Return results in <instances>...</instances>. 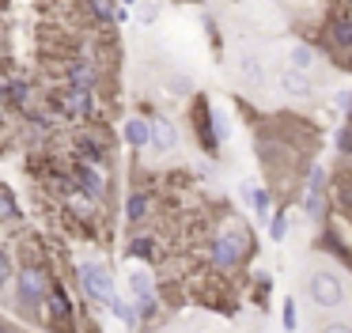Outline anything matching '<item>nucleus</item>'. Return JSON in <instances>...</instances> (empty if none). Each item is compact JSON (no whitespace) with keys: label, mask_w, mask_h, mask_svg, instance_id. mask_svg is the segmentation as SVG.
Here are the masks:
<instances>
[{"label":"nucleus","mask_w":352,"mask_h":333,"mask_svg":"<svg viewBox=\"0 0 352 333\" xmlns=\"http://www.w3.org/2000/svg\"><path fill=\"white\" fill-rule=\"evenodd\" d=\"M54 269H50L42 257H31L16 269V280H12V307L23 318H34L42 322V310H46V299L54 292Z\"/></svg>","instance_id":"nucleus-1"},{"label":"nucleus","mask_w":352,"mask_h":333,"mask_svg":"<svg viewBox=\"0 0 352 333\" xmlns=\"http://www.w3.org/2000/svg\"><path fill=\"white\" fill-rule=\"evenodd\" d=\"M258 254V239H254V231H246L243 224H231L223 227V231H216L212 239H208V269L216 272V277H228V272L243 269L250 257Z\"/></svg>","instance_id":"nucleus-2"},{"label":"nucleus","mask_w":352,"mask_h":333,"mask_svg":"<svg viewBox=\"0 0 352 333\" xmlns=\"http://www.w3.org/2000/svg\"><path fill=\"white\" fill-rule=\"evenodd\" d=\"M76 284H80V292H84V299L95 303V307H102V310H107L110 299L118 295L114 272H110V265L99 261V257H84V261L76 265Z\"/></svg>","instance_id":"nucleus-3"},{"label":"nucleus","mask_w":352,"mask_h":333,"mask_svg":"<svg viewBox=\"0 0 352 333\" xmlns=\"http://www.w3.org/2000/svg\"><path fill=\"white\" fill-rule=\"evenodd\" d=\"M303 292L311 295V303L322 307V310H341L344 303H349V288H344V280L337 277L333 269H326V265H318V269L307 272Z\"/></svg>","instance_id":"nucleus-4"},{"label":"nucleus","mask_w":352,"mask_h":333,"mask_svg":"<svg viewBox=\"0 0 352 333\" xmlns=\"http://www.w3.org/2000/svg\"><path fill=\"white\" fill-rule=\"evenodd\" d=\"M42 322L54 333H76V299L65 288V280H54V292L46 299V310H42Z\"/></svg>","instance_id":"nucleus-5"},{"label":"nucleus","mask_w":352,"mask_h":333,"mask_svg":"<svg viewBox=\"0 0 352 333\" xmlns=\"http://www.w3.org/2000/svg\"><path fill=\"white\" fill-rule=\"evenodd\" d=\"M190 121H193V136H197L201 151L205 155H220V133H216V106L208 103L205 95H193V106H190Z\"/></svg>","instance_id":"nucleus-6"},{"label":"nucleus","mask_w":352,"mask_h":333,"mask_svg":"<svg viewBox=\"0 0 352 333\" xmlns=\"http://www.w3.org/2000/svg\"><path fill=\"white\" fill-rule=\"evenodd\" d=\"M46 103L54 106L65 121H95V91H87V87H69V83H65V91L50 95Z\"/></svg>","instance_id":"nucleus-7"},{"label":"nucleus","mask_w":352,"mask_h":333,"mask_svg":"<svg viewBox=\"0 0 352 333\" xmlns=\"http://www.w3.org/2000/svg\"><path fill=\"white\" fill-rule=\"evenodd\" d=\"M303 212L314 224H326V216H329V182H326V171H322V166H311V171H307Z\"/></svg>","instance_id":"nucleus-8"},{"label":"nucleus","mask_w":352,"mask_h":333,"mask_svg":"<svg viewBox=\"0 0 352 333\" xmlns=\"http://www.w3.org/2000/svg\"><path fill=\"white\" fill-rule=\"evenodd\" d=\"M72 174H76L80 193H87L95 204H107L110 201V174H107V166H95V163H84V159H72Z\"/></svg>","instance_id":"nucleus-9"},{"label":"nucleus","mask_w":352,"mask_h":333,"mask_svg":"<svg viewBox=\"0 0 352 333\" xmlns=\"http://www.w3.org/2000/svg\"><path fill=\"white\" fill-rule=\"evenodd\" d=\"M72 159H84V163H95V166H110V144L99 129H80L72 136Z\"/></svg>","instance_id":"nucleus-10"},{"label":"nucleus","mask_w":352,"mask_h":333,"mask_svg":"<svg viewBox=\"0 0 352 333\" xmlns=\"http://www.w3.org/2000/svg\"><path fill=\"white\" fill-rule=\"evenodd\" d=\"M152 208H155V193H152V189L133 186L129 193H125L122 212H125V224H129V227H144L148 216H152Z\"/></svg>","instance_id":"nucleus-11"},{"label":"nucleus","mask_w":352,"mask_h":333,"mask_svg":"<svg viewBox=\"0 0 352 333\" xmlns=\"http://www.w3.org/2000/svg\"><path fill=\"white\" fill-rule=\"evenodd\" d=\"M129 261H144V265H155L163 257V246H160V239H155L152 231H137L133 227V235L125 239V250H122Z\"/></svg>","instance_id":"nucleus-12"},{"label":"nucleus","mask_w":352,"mask_h":333,"mask_svg":"<svg viewBox=\"0 0 352 333\" xmlns=\"http://www.w3.org/2000/svg\"><path fill=\"white\" fill-rule=\"evenodd\" d=\"M99 80H102V72L91 57H69L65 61V83H69V87L99 91Z\"/></svg>","instance_id":"nucleus-13"},{"label":"nucleus","mask_w":352,"mask_h":333,"mask_svg":"<svg viewBox=\"0 0 352 333\" xmlns=\"http://www.w3.org/2000/svg\"><path fill=\"white\" fill-rule=\"evenodd\" d=\"M314 83H318L314 76L299 72V68H292V65L276 68V87H280L288 98H311L314 95Z\"/></svg>","instance_id":"nucleus-14"},{"label":"nucleus","mask_w":352,"mask_h":333,"mask_svg":"<svg viewBox=\"0 0 352 333\" xmlns=\"http://www.w3.org/2000/svg\"><path fill=\"white\" fill-rule=\"evenodd\" d=\"M178 125L167 118V114H152V151L155 155H175L178 151Z\"/></svg>","instance_id":"nucleus-15"},{"label":"nucleus","mask_w":352,"mask_h":333,"mask_svg":"<svg viewBox=\"0 0 352 333\" xmlns=\"http://www.w3.org/2000/svg\"><path fill=\"white\" fill-rule=\"evenodd\" d=\"M122 140L129 144L133 151L152 148V118H140V114L125 118V121H122Z\"/></svg>","instance_id":"nucleus-16"},{"label":"nucleus","mask_w":352,"mask_h":333,"mask_svg":"<svg viewBox=\"0 0 352 333\" xmlns=\"http://www.w3.org/2000/svg\"><path fill=\"white\" fill-rule=\"evenodd\" d=\"M239 197H243L246 208H250L258 219H269V216H273V193H269L265 186H254V182H239Z\"/></svg>","instance_id":"nucleus-17"},{"label":"nucleus","mask_w":352,"mask_h":333,"mask_svg":"<svg viewBox=\"0 0 352 333\" xmlns=\"http://www.w3.org/2000/svg\"><path fill=\"white\" fill-rule=\"evenodd\" d=\"M284 65H292V68H299V72H307V76H314L318 80V50H314L311 42H292L288 45V57H284Z\"/></svg>","instance_id":"nucleus-18"},{"label":"nucleus","mask_w":352,"mask_h":333,"mask_svg":"<svg viewBox=\"0 0 352 333\" xmlns=\"http://www.w3.org/2000/svg\"><path fill=\"white\" fill-rule=\"evenodd\" d=\"M4 91H8V110L27 114V110L34 106V83L23 80V76H12V80H4Z\"/></svg>","instance_id":"nucleus-19"},{"label":"nucleus","mask_w":352,"mask_h":333,"mask_svg":"<svg viewBox=\"0 0 352 333\" xmlns=\"http://www.w3.org/2000/svg\"><path fill=\"white\" fill-rule=\"evenodd\" d=\"M235 72H239V80H243L246 87H254V91L265 83V68H261V57H258V53H250V50H243V53L235 57Z\"/></svg>","instance_id":"nucleus-20"},{"label":"nucleus","mask_w":352,"mask_h":333,"mask_svg":"<svg viewBox=\"0 0 352 333\" xmlns=\"http://www.w3.org/2000/svg\"><path fill=\"white\" fill-rule=\"evenodd\" d=\"M23 224V204L8 182H0V227H19Z\"/></svg>","instance_id":"nucleus-21"},{"label":"nucleus","mask_w":352,"mask_h":333,"mask_svg":"<svg viewBox=\"0 0 352 333\" xmlns=\"http://www.w3.org/2000/svg\"><path fill=\"white\" fill-rule=\"evenodd\" d=\"M326 34H329V45L337 53H349L352 57V15H333Z\"/></svg>","instance_id":"nucleus-22"},{"label":"nucleus","mask_w":352,"mask_h":333,"mask_svg":"<svg viewBox=\"0 0 352 333\" xmlns=\"http://www.w3.org/2000/svg\"><path fill=\"white\" fill-rule=\"evenodd\" d=\"M84 8L99 27H118V12H122L118 0H84Z\"/></svg>","instance_id":"nucleus-23"},{"label":"nucleus","mask_w":352,"mask_h":333,"mask_svg":"<svg viewBox=\"0 0 352 333\" xmlns=\"http://www.w3.org/2000/svg\"><path fill=\"white\" fill-rule=\"evenodd\" d=\"M125 288H129V299H140V295L160 292V288H155V280H152V272H144V269L125 272Z\"/></svg>","instance_id":"nucleus-24"},{"label":"nucleus","mask_w":352,"mask_h":333,"mask_svg":"<svg viewBox=\"0 0 352 333\" xmlns=\"http://www.w3.org/2000/svg\"><path fill=\"white\" fill-rule=\"evenodd\" d=\"M107 310H110V314H114L122 325H129V330H137V325H144V322H140V314H137V307H133V299H122V295H114Z\"/></svg>","instance_id":"nucleus-25"},{"label":"nucleus","mask_w":352,"mask_h":333,"mask_svg":"<svg viewBox=\"0 0 352 333\" xmlns=\"http://www.w3.org/2000/svg\"><path fill=\"white\" fill-rule=\"evenodd\" d=\"M16 269H19V265L12 261V254L0 246V299H8V295H12V280H16Z\"/></svg>","instance_id":"nucleus-26"},{"label":"nucleus","mask_w":352,"mask_h":333,"mask_svg":"<svg viewBox=\"0 0 352 333\" xmlns=\"http://www.w3.org/2000/svg\"><path fill=\"white\" fill-rule=\"evenodd\" d=\"M284 239H288V212L273 208V216H269V242H284Z\"/></svg>","instance_id":"nucleus-27"},{"label":"nucleus","mask_w":352,"mask_h":333,"mask_svg":"<svg viewBox=\"0 0 352 333\" xmlns=\"http://www.w3.org/2000/svg\"><path fill=\"white\" fill-rule=\"evenodd\" d=\"M333 148H337V155H341V159H352V125H349V121H341V125H337Z\"/></svg>","instance_id":"nucleus-28"},{"label":"nucleus","mask_w":352,"mask_h":333,"mask_svg":"<svg viewBox=\"0 0 352 333\" xmlns=\"http://www.w3.org/2000/svg\"><path fill=\"white\" fill-rule=\"evenodd\" d=\"M250 284H254V303H265L269 292H273V277L265 269H258V272H250Z\"/></svg>","instance_id":"nucleus-29"},{"label":"nucleus","mask_w":352,"mask_h":333,"mask_svg":"<svg viewBox=\"0 0 352 333\" xmlns=\"http://www.w3.org/2000/svg\"><path fill=\"white\" fill-rule=\"evenodd\" d=\"M280 322H284V330H288V333H296V330H299V310H296V299H284V303H280Z\"/></svg>","instance_id":"nucleus-30"},{"label":"nucleus","mask_w":352,"mask_h":333,"mask_svg":"<svg viewBox=\"0 0 352 333\" xmlns=\"http://www.w3.org/2000/svg\"><path fill=\"white\" fill-rule=\"evenodd\" d=\"M170 91L175 95H193V80L190 76H170Z\"/></svg>","instance_id":"nucleus-31"},{"label":"nucleus","mask_w":352,"mask_h":333,"mask_svg":"<svg viewBox=\"0 0 352 333\" xmlns=\"http://www.w3.org/2000/svg\"><path fill=\"white\" fill-rule=\"evenodd\" d=\"M216 133H220V140L228 144V136H231V121H228V114L223 110H216Z\"/></svg>","instance_id":"nucleus-32"},{"label":"nucleus","mask_w":352,"mask_h":333,"mask_svg":"<svg viewBox=\"0 0 352 333\" xmlns=\"http://www.w3.org/2000/svg\"><path fill=\"white\" fill-rule=\"evenodd\" d=\"M333 106H337L341 114H349V106H352V91H337V95H333Z\"/></svg>","instance_id":"nucleus-33"},{"label":"nucleus","mask_w":352,"mask_h":333,"mask_svg":"<svg viewBox=\"0 0 352 333\" xmlns=\"http://www.w3.org/2000/svg\"><path fill=\"white\" fill-rule=\"evenodd\" d=\"M322 333H352V325L349 322H326V325H322Z\"/></svg>","instance_id":"nucleus-34"},{"label":"nucleus","mask_w":352,"mask_h":333,"mask_svg":"<svg viewBox=\"0 0 352 333\" xmlns=\"http://www.w3.org/2000/svg\"><path fill=\"white\" fill-rule=\"evenodd\" d=\"M155 15H160V4H144V8H140V23H152Z\"/></svg>","instance_id":"nucleus-35"},{"label":"nucleus","mask_w":352,"mask_h":333,"mask_svg":"<svg viewBox=\"0 0 352 333\" xmlns=\"http://www.w3.org/2000/svg\"><path fill=\"white\" fill-rule=\"evenodd\" d=\"M118 4H125V8H137V4H140V0H118Z\"/></svg>","instance_id":"nucleus-36"},{"label":"nucleus","mask_w":352,"mask_h":333,"mask_svg":"<svg viewBox=\"0 0 352 333\" xmlns=\"http://www.w3.org/2000/svg\"><path fill=\"white\" fill-rule=\"evenodd\" d=\"M344 121H349V125H352V106H349V114H344Z\"/></svg>","instance_id":"nucleus-37"},{"label":"nucleus","mask_w":352,"mask_h":333,"mask_svg":"<svg viewBox=\"0 0 352 333\" xmlns=\"http://www.w3.org/2000/svg\"><path fill=\"white\" fill-rule=\"evenodd\" d=\"M8 333H27V330H16V325H12V330H8Z\"/></svg>","instance_id":"nucleus-38"},{"label":"nucleus","mask_w":352,"mask_h":333,"mask_svg":"<svg viewBox=\"0 0 352 333\" xmlns=\"http://www.w3.org/2000/svg\"><path fill=\"white\" fill-rule=\"evenodd\" d=\"M216 333H231V330H216Z\"/></svg>","instance_id":"nucleus-39"},{"label":"nucleus","mask_w":352,"mask_h":333,"mask_svg":"<svg viewBox=\"0 0 352 333\" xmlns=\"http://www.w3.org/2000/svg\"><path fill=\"white\" fill-rule=\"evenodd\" d=\"M349 227H352V219H349Z\"/></svg>","instance_id":"nucleus-40"}]
</instances>
